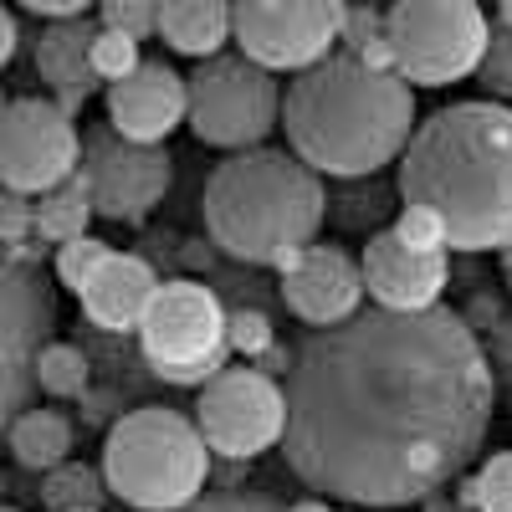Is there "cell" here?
Here are the masks:
<instances>
[{"instance_id": "29", "label": "cell", "mask_w": 512, "mask_h": 512, "mask_svg": "<svg viewBox=\"0 0 512 512\" xmlns=\"http://www.w3.org/2000/svg\"><path fill=\"white\" fill-rule=\"evenodd\" d=\"M31 236H36V200L6 195L0 200V246H6V256H26Z\"/></svg>"}, {"instance_id": "32", "label": "cell", "mask_w": 512, "mask_h": 512, "mask_svg": "<svg viewBox=\"0 0 512 512\" xmlns=\"http://www.w3.org/2000/svg\"><path fill=\"white\" fill-rule=\"evenodd\" d=\"M185 512H287V507H277L272 497H256V492H221V497H205Z\"/></svg>"}, {"instance_id": "16", "label": "cell", "mask_w": 512, "mask_h": 512, "mask_svg": "<svg viewBox=\"0 0 512 512\" xmlns=\"http://www.w3.org/2000/svg\"><path fill=\"white\" fill-rule=\"evenodd\" d=\"M364 287L384 313H436L441 308V292L451 282V262L431 251H410L395 231H379L369 236L364 256Z\"/></svg>"}, {"instance_id": "12", "label": "cell", "mask_w": 512, "mask_h": 512, "mask_svg": "<svg viewBox=\"0 0 512 512\" xmlns=\"http://www.w3.org/2000/svg\"><path fill=\"white\" fill-rule=\"evenodd\" d=\"M205 446L226 461H251L287 441V390L262 369H226L195 400Z\"/></svg>"}, {"instance_id": "26", "label": "cell", "mask_w": 512, "mask_h": 512, "mask_svg": "<svg viewBox=\"0 0 512 512\" xmlns=\"http://www.w3.org/2000/svg\"><path fill=\"white\" fill-rule=\"evenodd\" d=\"M144 62H149V57L139 52V41H134V36L108 31V26L98 31V41H93V67H98V77L108 82V88H113V82H128Z\"/></svg>"}, {"instance_id": "35", "label": "cell", "mask_w": 512, "mask_h": 512, "mask_svg": "<svg viewBox=\"0 0 512 512\" xmlns=\"http://www.w3.org/2000/svg\"><path fill=\"white\" fill-rule=\"evenodd\" d=\"M287 512H338L333 502H323V497H303V502H292Z\"/></svg>"}, {"instance_id": "33", "label": "cell", "mask_w": 512, "mask_h": 512, "mask_svg": "<svg viewBox=\"0 0 512 512\" xmlns=\"http://www.w3.org/2000/svg\"><path fill=\"white\" fill-rule=\"evenodd\" d=\"M21 11H26V16H41V21H52V26L93 16V11H88V0H21Z\"/></svg>"}, {"instance_id": "30", "label": "cell", "mask_w": 512, "mask_h": 512, "mask_svg": "<svg viewBox=\"0 0 512 512\" xmlns=\"http://www.w3.org/2000/svg\"><path fill=\"white\" fill-rule=\"evenodd\" d=\"M272 349V318L256 308H231V354H267Z\"/></svg>"}, {"instance_id": "34", "label": "cell", "mask_w": 512, "mask_h": 512, "mask_svg": "<svg viewBox=\"0 0 512 512\" xmlns=\"http://www.w3.org/2000/svg\"><path fill=\"white\" fill-rule=\"evenodd\" d=\"M16 47H21V11H0V67L16 62Z\"/></svg>"}, {"instance_id": "1", "label": "cell", "mask_w": 512, "mask_h": 512, "mask_svg": "<svg viewBox=\"0 0 512 512\" xmlns=\"http://www.w3.org/2000/svg\"><path fill=\"white\" fill-rule=\"evenodd\" d=\"M492 405V364L461 313L374 308L297 344L282 456L308 492L390 512L441 492L482 451Z\"/></svg>"}, {"instance_id": "11", "label": "cell", "mask_w": 512, "mask_h": 512, "mask_svg": "<svg viewBox=\"0 0 512 512\" xmlns=\"http://www.w3.org/2000/svg\"><path fill=\"white\" fill-rule=\"evenodd\" d=\"M57 328V287L41 272V262L6 256L0 262V379H6V415H26L36 390V359L52 349Z\"/></svg>"}, {"instance_id": "7", "label": "cell", "mask_w": 512, "mask_h": 512, "mask_svg": "<svg viewBox=\"0 0 512 512\" xmlns=\"http://www.w3.org/2000/svg\"><path fill=\"white\" fill-rule=\"evenodd\" d=\"M384 16L395 41V72L415 88H451L482 72L492 21L472 0H400Z\"/></svg>"}, {"instance_id": "37", "label": "cell", "mask_w": 512, "mask_h": 512, "mask_svg": "<svg viewBox=\"0 0 512 512\" xmlns=\"http://www.w3.org/2000/svg\"><path fill=\"white\" fill-rule=\"evenodd\" d=\"M507 282H512V251H507Z\"/></svg>"}, {"instance_id": "6", "label": "cell", "mask_w": 512, "mask_h": 512, "mask_svg": "<svg viewBox=\"0 0 512 512\" xmlns=\"http://www.w3.org/2000/svg\"><path fill=\"white\" fill-rule=\"evenodd\" d=\"M144 364L169 384H205L226 374L231 359V313L205 282H164L139 328Z\"/></svg>"}, {"instance_id": "25", "label": "cell", "mask_w": 512, "mask_h": 512, "mask_svg": "<svg viewBox=\"0 0 512 512\" xmlns=\"http://www.w3.org/2000/svg\"><path fill=\"white\" fill-rule=\"evenodd\" d=\"M461 507H477V512H512V451H497L482 461V472L466 482Z\"/></svg>"}, {"instance_id": "27", "label": "cell", "mask_w": 512, "mask_h": 512, "mask_svg": "<svg viewBox=\"0 0 512 512\" xmlns=\"http://www.w3.org/2000/svg\"><path fill=\"white\" fill-rule=\"evenodd\" d=\"M410 251H431V256H446V246H451V231H446V221L436 216V210H425V205H405L400 210V221L390 226Z\"/></svg>"}, {"instance_id": "24", "label": "cell", "mask_w": 512, "mask_h": 512, "mask_svg": "<svg viewBox=\"0 0 512 512\" xmlns=\"http://www.w3.org/2000/svg\"><path fill=\"white\" fill-rule=\"evenodd\" d=\"M108 262H113V246H108L103 236H82V241H72V246H62V251H57L52 272H57V282H62L67 292H77V297H82Z\"/></svg>"}, {"instance_id": "39", "label": "cell", "mask_w": 512, "mask_h": 512, "mask_svg": "<svg viewBox=\"0 0 512 512\" xmlns=\"http://www.w3.org/2000/svg\"><path fill=\"white\" fill-rule=\"evenodd\" d=\"M6 512H21V507H6Z\"/></svg>"}, {"instance_id": "10", "label": "cell", "mask_w": 512, "mask_h": 512, "mask_svg": "<svg viewBox=\"0 0 512 512\" xmlns=\"http://www.w3.org/2000/svg\"><path fill=\"white\" fill-rule=\"evenodd\" d=\"M338 0H241L236 6V47L246 62L277 72H313L344 41Z\"/></svg>"}, {"instance_id": "23", "label": "cell", "mask_w": 512, "mask_h": 512, "mask_svg": "<svg viewBox=\"0 0 512 512\" xmlns=\"http://www.w3.org/2000/svg\"><path fill=\"white\" fill-rule=\"evenodd\" d=\"M36 390L52 400H72L88 390V354L72 344H52L47 354L36 359Z\"/></svg>"}, {"instance_id": "8", "label": "cell", "mask_w": 512, "mask_h": 512, "mask_svg": "<svg viewBox=\"0 0 512 512\" xmlns=\"http://www.w3.org/2000/svg\"><path fill=\"white\" fill-rule=\"evenodd\" d=\"M282 82L236 57H210L190 72V134L210 149H267V134L282 128Z\"/></svg>"}, {"instance_id": "4", "label": "cell", "mask_w": 512, "mask_h": 512, "mask_svg": "<svg viewBox=\"0 0 512 512\" xmlns=\"http://www.w3.org/2000/svg\"><path fill=\"white\" fill-rule=\"evenodd\" d=\"M200 216L231 262L287 272L318 241L328 195L292 149H251L216 164L200 195Z\"/></svg>"}, {"instance_id": "22", "label": "cell", "mask_w": 512, "mask_h": 512, "mask_svg": "<svg viewBox=\"0 0 512 512\" xmlns=\"http://www.w3.org/2000/svg\"><path fill=\"white\" fill-rule=\"evenodd\" d=\"M103 497H113L108 477L93 472V466H82V461L57 466V472H47V482H41V502L52 512H103Z\"/></svg>"}, {"instance_id": "5", "label": "cell", "mask_w": 512, "mask_h": 512, "mask_svg": "<svg viewBox=\"0 0 512 512\" xmlns=\"http://www.w3.org/2000/svg\"><path fill=\"white\" fill-rule=\"evenodd\" d=\"M103 477L134 512H185L205 502L210 446L200 425L169 405L128 410L103 441Z\"/></svg>"}, {"instance_id": "21", "label": "cell", "mask_w": 512, "mask_h": 512, "mask_svg": "<svg viewBox=\"0 0 512 512\" xmlns=\"http://www.w3.org/2000/svg\"><path fill=\"white\" fill-rule=\"evenodd\" d=\"M93 216H98V210H93L88 185L72 180V185H62V190H52V195L36 200V241H52V246L62 251V246H72V241H82V236H93V231H88Z\"/></svg>"}, {"instance_id": "9", "label": "cell", "mask_w": 512, "mask_h": 512, "mask_svg": "<svg viewBox=\"0 0 512 512\" xmlns=\"http://www.w3.org/2000/svg\"><path fill=\"white\" fill-rule=\"evenodd\" d=\"M82 134L62 103L52 98H11L0 108V185L6 195L41 200L77 180Z\"/></svg>"}, {"instance_id": "38", "label": "cell", "mask_w": 512, "mask_h": 512, "mask_svg": "<svg viewBox=\"0 0 512 512\" xmlns=\"http://www.w3.org/2000/svg\"><path fill=\"white\" fill-rule=\"evenodd\" d=\"M461 512H477V507H461Z\"/></svg>"}, {"instance_id": "17", "label": "cell", "mask_w": 512, "mask_h": 512, "mask_svg": "<svg viewBox=\"0 0 512 512\" xmlns=\"http://www.w3.org/2000/svg\"><path fill=\"white\" fill-rule=\"evenodd\" d=\"M159 287L164 282L154 277V267L144 262V256L113 251V262L93 277V287L82 292L77 303H82V318H88L93 328H103V333H139Z\"/></svg>"}, {"instance_id": "13", "label": "cell", "mask_w": 512, "mask_h": 512, "mask_svg": "<svg viewBox=\"0 0 512 512\" xmlns=\"http://www.w3.org/2000/svg\"><path fill=\"white\" fill-rule=\"evenodd\" d=\"M77 180L88 185L93 195V210L103 221H118V226H139L154 216V205L169 195V180H175V164H169L164 149H149V144H128L113 128H93L82 139V169Z\"/></svg>"}, {"instance_id": "18", "label": "cell", "mask_w": 512, "mask_h": 512, "mask_svg": "<svg viewBox=\"0 0 512 512\" xmlns=\"http://www.w3.org/2000/svg\"><path fill=\"white\" fill-rule=\"evenodd\" d=\"M103 21L82 16V21H62V26H41L36 36V77L52 88V103H62L67 113H77L98 93V67H93V41H98Z\"/></svg>"}, {"instance_id": "28", "label": "cell", "mask_w": 512, "mask_h": 512, "mask_svg": "<svg viewBox=\"0 0 512 512\" xmlns=\"http://www.w3.org/2000/svg\"><path fill=\"white\" fill-rule=\"evenodd\" d=\"M98 21H103L108 31L134 36V41L159 36V6H154V0H103V6H98Z\"/></svg>"}, {"instance_id": "20", "label": "cell", "mask_w": 512, "mask_h": 512, "mask_svg": "<svg viewBox=\"0 0 512 512\" xmlns=\"http://www.w3.org/2000/svg\"><path fill=\"white\" fill-rule=\"evenodd\" d=\"M11 456L16 466H26V472H57V466L72 461V420L62 410H26L11 420Z\"/></svg>"}, {"instance_id": "19", "label": "cell", "mask_w": 512, "mask_h": 512, "mask_svg": "<svg viewBox=\"0 0 512 512\" xmlns=\"http://www.w3.org/2000/svg\"><path fill=\"white\" fill-rule=\"evenodd\" d=\"M159 36L180 57L210 62V57H221L226 41H236V6H226V0H164Z\"/></svg>"}, {"instance_id": "3", "label": "cell", "mask_w": 512, "mask_h": 512, "mask_svg": "<svg viewBox=\"0 0 512 512\" xmlns=\"http://www.w3.org/2000/svg\"><path fill=\"white\" fill-rule=\"evenodd\" d=\"M287 149L323 180H364L400 164L415 139V93L400 72H374L354 57H328L323 67L287 82L282 98Z\"/></svg>"}, {"instance_id": "15", "label": "cell", "mask_w": 512, "mask_h": 512, "mask_svg": "<svg viewBox=\"0 0 512 512\" xmlns=\"http://www.w3.org/2000/svg\"><path fill=\"white\" fill-rule=\"evenodd\" d=\"M103 98H108V128L128 144L164 149V139L180 123H190V77H180L159 57H149L128 82H113Z\"/></svg>"}, {"instance_id": "14", "label": "cell", "mask_w": 512, "mask_h": 512, "mask_svg": "<svg viewBox=\"0 0 512 512\" xmlns=\"http://www.w3.org/2000/svg\"><path fill=\"white\" fill-rule=\"evenodd\" d=\"M364 267L338 246H308L282 272V303L292 318L318 328H344L364 313Z\"/></svg>"}, {"instance_id": "2", "label": "cell", "mask_w": 512, "mask_h": 512, "mask_svg": "<svg viewBox=\"0 0 512 512\" xmlns=\"http://www.w3.org/2000/svg\"><path fill=\"white\" fill-rule=\"evenodd\" d=\"M405 205L436 210L456 251H512V108L451 103L400 159Z\"/></svg>"}, {"instance_id": "31", "label": "cell", "mask_w": 512, "mask_h": 512, "mask_svg": "<svg viewBox=\"0 0 512 512\" xmlns=\"http://www.w3.org/2000/svg\"><path fill=\"white\" fill-rule=\"evenodd\" d=\"M482 82L497 98H512V31L492 21V41H487V62H482Z\"/></svg>"}, {"instance_id": "36", "label": "cell", "mask_w": 512, "mask_h": 512, "mask_svg": "<svg viewBox=\"0 0 512 512\" xmlns=\"http://www.w3.org/2000/svg\"><path fill=\"white\" fill-rule=\"evenodd\" d=\"M497 26H507V31H512V0H507V6H497Z\"/></svg>"}]
</instances>
